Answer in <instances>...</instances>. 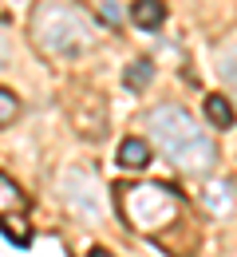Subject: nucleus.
Returning a JSON list of instances; mask_svg holds the SVG:
<instances>
[{
  "mask_svg": "<svg viewBox=\"0 0 237 257\" xmlns=\"http://www.w3.org/2000/svg\"><path fill=\"white\" fill-rule=\"evenodd\" d=\"M150 75H154V64H150V60H135V64L123 71V83H127L131 91H142V87L150 83Z\"/></svg>",
  "mask_w": 237,
  "mask_h": 257,
  "instance_id": "nucleus-10",
  "label": "nucleus"
},
{
  "mask_svg": "<svg viewBox=\"0 0 237 257\" xmlns=\"http://www.w3.org/2000/svg\"><path fill=\"white\" fill-rule=\"evenodd\" d=\"M146 162H150V147L142 139H123L119 143V166L123 170H142Z\"/></svg>",
  "mask_w": 237,
  "mask_h": 257,
  "instance_id": "nucleus-6",
  "label": "nucleus"
},
{
  "mask_svg": "<svg viewBox=\"0 0 237 257\" xmlns=\"http://www.w3.org/2000/svg\"><path fill=\"white\" fill-rule=\"evenodd\" d=\"M60 198H64V206H68L75 218H83V222H103L107 218V202H103V186L99 178L91 174V170H79V166H71L60 174Z\"/></svg>",
  "mask_w": 237,
  "mask_h": 257,
  "instance_id": "nucleus-4",
  "label": "nucleus"
},
{
  "mask_svg": "<svg viewBox=\"0 0 237 257\" xmlns=\"http://www.w3.org/2000/svg\"><path fill=\"white\" fill-rule=\"evenodd\" d=\"M32 32H36V44H40L48 56H60V60H68V56H83V52L95 44V28H91V20H87L79 8L60 4V0H48V4L36 8Z\"/></svg>",
  "mask_w": 237,
  "mask_h": 257,
  "instance_id": "nucleus-2",
  "label": "nucleus"
},
{
  "mask_svg": "<svg viewBox=\"0 0 237 257\" xmlns=\"http://www.w3.org/2000/svg\"><path fill=\"white\" fill-rule=\"evenodd\" d=\"M8 64V40H4V36H0V67Z\"/></svg>",
  "mask_w": 237,
  "mask_h": 257,
  "instance_id": "nucleus-14",
  "label": "nucleus"
},
{
  "mask_svg": "<svg viewBox=\"0 0 237 257\" xmlns=\"http://www.w3.org/2000/svg\"><path fill=\"white\" fill-rule=\"evenodd\" d=\"M205 119L213 123V127H233V119H237V111H233V103H229V95H205Z\"/></svg>",
  "mask_w": 237,
  "mask_h": 257,
  "instance_id": "nucleus-7",
  "label": "nucleus"
},
{
  "mask_svg": "<svg viewBox=\"0 0 237 257\" xmlns=\"http://www.w3.org/2000/svg\"><path fill=\"white\" fill-rule=\"evenodd\" d=\"M217 75H221V83L237 95V44H229V48L217 52Z\"/></svg>",
  "mask_w": 237,
  "mask_h": 257,
  "instance_id": "nucleus-9",
  "label": "nucleus"
},
{
  "mask_svg": "<svg viewBox=\"0 0 237 257\" xmlns=\"http://www.w3.org/2000/svg\"><path fill=\"white\" fill-rule=\"evenodd\" d=\"M99 8H103V16H107V20H119V4H115V0H103Z\"/></svg>",
  "mask_w": 237,
  "mask_h": 257,
  "instance_id": "nucleus-12",
  "label": "nucleus"
},
{
  "mask_svg": "<svg viewBox=\"0 0 237 257\" xmlns=\"http://www.w3.org/2000/svg\"><path fill=\"white\" fill-rule=\"evenodd\" d=\"M131 20H135V28H142V32H158L162 20H166V4L162 0H135L131 4Z\"/></svg>",
  "mask_w": 237,
  "mask_h": 257,
  "instance_id": "nucleus-5",
  "label": "nucleus"
},
{
  "mask_svg": "<svg viewBox=\"0 0 237 257\" xmlns=\"http://www.w3.org/2000/svg\"><path fill=\"white\" fill-rule=\"evenodd\" d=\"M87 257H111V249H103V245H91V249H87Z\"/></svg>",
  "mask_w": 237,
  "mask_h": 257,
  "instance_id": "nucleus-13",
  "label": "nucleus"
},
{
  "mask_svg": "<svg viewBox=\"0 0 237 257\" xmlns=\"http://www.w3.org/2000/svg\"><path fill=\"white\" fill-rule=\"evenodd\" d=\"M150 131L158 139V151L166 155L178 170L186 174H209L213 162H217V147L213 139L205 135L194 115L186 107H174V103H162L150 111Z\"/></svg>",
  "mask_w": 237,
  "mask_h": 257,
  "instance_id": "nucleus-1",
  "label": "nucleus"
},
{
  "mask_svg": "<svg viewBox=\"0 0 237 257\" xmlns=\"http://www.w3.org/2000/svg\"><path fill=\"white\" fill-rule=\"evenodd\" d=\"M205 206H209L213 214H229V210H233V186H229V182L205 186Z\"/></svg>",
  "mask_w": 237,
  "mask_h": 257,
  "instance_id": "nucleus-8",
  "label": "nucleus"
},
{
  "mask_svg": "<svg viewBox=\"0 0 237 257\" xmlns=\"http://www.w3.org/2000/svg\"><path fill=\"white\" fill-rule=\"evenodd\" d=\"M123 202V218L135 225V229H158L170 225L182 210V198L178 190H170L162 182H138V186H123L119 194Z\"/></svg>",
  "mask_w": 237,
  "mask_h": 257,
  "instance_id": "nucleus-3",
  "label": "nucleus"
},
{
  "mask_svg": "<svg viewBox=\"0 0 237 257\" xmlns=\"http://www.w3.org/2000/svg\"><path fill=\"white\" fill-rule=\"evenodd\" d=\"M16 115H20V99L12 95L8 87H0V127L16 123Z\"/></svg>",
  "mask_w": 237,
  "mask_h": 257,
  "instance_id": "nucleus-11",
  "label": "nucleus"
}]
</instances>
